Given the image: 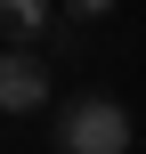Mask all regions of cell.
Instances as JSON below:
<instances>
[{
  "instance_id": "6da1fadb",
  "label": "cell",
  "mask_w": 146,
  "mask_h": 154,
  "mask_svg": "<svg viewBox=\"0 0 146 154\" xmlns=\"http://www.w3.org/2000/svg\"><path fill=\"white\" fill-rule=\"evenodd\" d=\"M57 154H130V114H122L106 89L65 97V114H57Z\"/></svg>"
},
{
  "instance_id": "7a4b0ae2",
  "label": "cell",
  "mask_w": 146,
  "mask_h": 154,
  "mask_svg": "<svg viewBox=\"0 0 146 154\" xmlns=\"http://www.w3.org/2000/svg\"><path fill=\"white\" fill-rule=\"evenodd\" d=\"M41 106H49L41 49H0V114H41Z\"/></svg>"
},
{
  "instance_id": "3957f363",
  "label": "cell",
  "mask_w": 146,
  "mask_h": 154,
  "mask_svg": "<svg viewBox=\"0 0 146 154\" xmlns=\"http://www.w3.org/2000/svg\"><path fill=\"white\" fill-rule=\"evenodd\" d=\"M57 32V0H0V49H33Z\"/></svg>"
},
{
  "instance_id": "277c9868",
  "label": "cell",
  "mask_w": 146,
  "mask_h": 154,
  "mask_svg": "<svg viewBox=\"0 0 146 154\" xmlns=\"http://www.w3.org/2000/svg\"><path fill=\"white\" fill-rule=\"evenodd\" d=\"M57 16L65 24H98V16H114V0H57Z\"/></svg>"
}]
</instances>
